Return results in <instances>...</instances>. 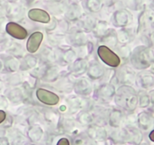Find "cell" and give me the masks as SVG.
I'll return each instance as SVG.
<instances>
[{"mask_svg": "<svg viewBox=\"0 0 154 145\" xmlns=\"http://www.w3.org/2000/svg\"><path fill=\"white\" fill-rule=\"evenodd\" d=\"M134 62L139 69L149 67L154 60V53L150 48L146 47H139L134 55Z\"/></svg>", "mask_w": 154, "mask_h": 145, "instance_id": "cell-1", "label": "cell"}, {"mask_svg": "<svg viewBox=\"0 0 154 145\" xmlns=\"http://www.w3.org/2000/svg\"><path fill=\"white\" fill-rule=\"evenodd\" d=\"M97 54L100 60L111 67H117L121 63V60L117 54L111 51L106 45H100L97 48Z\"/></svg>", "mask_w": 154, "mask_h": 145, "instance_id": "cell-2", "label": "cell"}, {"mask_svg": "<svg viewBox=\"0 0 154 145\" xmlns=\"http://www.w3.org/2000/svg\"><path fill=\"white\" fill-rule=\"evenodd\" d=\"M35 94L39 101L46 105H49V106H54V105L57 104L60 100V98L57 94L48 91V90L44 89V88L37 89Z\"/></svg>", "mask_w": 154, "mask_h": 145, "instance_id": "cell-3", "label": "cell"}, {"mask_svg": "<svg viewBox=\"0 0 154 145\" xmlns=\"http://www.w3.org/2000/svg\"><path fill=\"white\" fill-rule=\"evenodd\" d=\"M5 29L8 35L17 39H25L28 35V32L25 28L14 22H9L7 23Z\"/></svg>", "mask_w": 154, "mask_h": 145, "instance_id": "cell-4", "label": "cell"}, {"mask_svg": "<svg viewBox=\"0 0 154 145\" xmlns=\"http://www.w3.org/2000/svg\"><path fill=\"white\" fill-rule=\"evenodd\" d=\"M43 39V34L41 32H35L31 34L26 42V49L29 53H35L38 51Z\"/></svg>", "mask_w": 154, "mask_h": 145, "instance_id": "cell-5", "label": "cell"}, {"mask_svg": "<svg viewBox=\"0 0 154 145\" xmlns=\"http://www.w3.org/2000/svg\"><path fill=\"white\" fill-rule=\"evenodd\" d=\"M28 17L30 20L39 23H48L50 21V15L45 11L39 8H32L28 12Z\"/></svg>", "mask_w": 154, "mask_h": 145, "instance_id": "cell-6", "label": "cell"}, {"mask_svg": "<svg viewBox=\"0 0 154 145\" xmlns=\"http://www.w3.org/2000/svg\"><path fill=\"white\" fill-rule=\"evenodd\" d=\"M153 119L149 115L146 114V113H141L140 116V123L143 128H149L152 125Z\"/></svg>", "mask_w": 154, "mask_h": 145, "instance_id": "cell-7", "label": "cell"}, {"mask_svg": "<svg viewBox=\"0 0 154 145\" xmlns=\"http://www.w3.org/2000/svg\"><path fill=\"white\" fill-rule=\"evenodd\" d=\"M142 86L143 88H150L154 85V76L151 74H146L141 78Z\"/></svg>", "mask_w": 154, "mask_h": 145, "instance_id": "cell-8", "label": "cell"}, {"mask_svg": "<svg viewBox=\"0 0 154 145\" xmlns=\"http://www.w3.org/2000/svg\"><path fill=\"white\" fill-rule=\"evenodd\" d=\"M149 102H150L149 96H148L147 94H144L140 98V106L142 107H146V106H147L149 105Z\"/></svg>", "mask_w": 154, "mask_h": 145, "instance_id": "cell-9", "label": "cell"}, {"mask_svg": "<svg viewBox=\"0 0 154 145\" xmlns=\"http://www.w3.org/2000/svg\"><path fill=\"white\" fill-rule=\"evenodd\" d=\"M6 119V113L3 110H0V124L2 123Z\"/></svg>", "mask_w": 154, "mask_h": 145, "instance_id": "cell-10", "label": "cell"}, {"mask_svg": "<svg viewBox=\"0 0 154 145\" xmlns=\"http://www.w3.org/2000/svg\"><path fill=\"white\" fill-rule=\"evenodd\" d=\"M57 144H58V145L59 144H62V145L67 144V145H69V140H67V139L64 138V137H63V138H61L60 140H58V142H57Z\"/></svg>", "mask_w": 154, "mask_h": 145, "instance_id": "cell-11", "label": "cell"}, {"mask_svg": "<svg viewBox=\"0 0 154 145\" xmlns=\"http://www.w3.org/2000/svg\"><path fill=\"white\" fill-rule=\"evenodd\" d=\"M148 137H149V139L151 140V141L154 142V129H152V131L149 133Z\"/></svg>", "mask_w": 154, "mask_h": 145, "instance_id": "cell-12", "label": "cell"}, {"mask_svg": "<svg viewBox=\"0 0 154 145\" xmlns=\"http://www.w3.org/2000/svg\"><path fill=\"white\" fill-rule=\"evenodd\" d=\"M149 99H150V101L152 102V103L154 104V90L149 92Z\"/></svg>", "mask_w": 154, "mask_h": 145, "instance_id": "cell-13", "label": "cell"}, {"mask_svg": "<svg viewBox=\"0 0 154 145\" xmlns=\"http://www.w3.org/2000/svg\"><path fill=\"white\" fill-rule=\"evenodd\" d=\"M151 72H152V74H154V60L152 62V63H151Z\"/></svg>", "mask_w": 154, "mask_h": 145, "instance_id": "cell-14", "label": "cell"}]
</instances>
